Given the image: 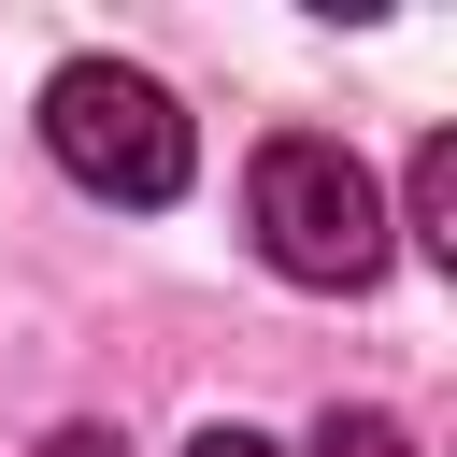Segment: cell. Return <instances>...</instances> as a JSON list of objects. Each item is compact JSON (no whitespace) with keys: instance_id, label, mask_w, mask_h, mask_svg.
Returning <instances> with one entry per match:
<instances>
[{"instance_id":"2","label":"cell","mask_w":457,"mask_h":457,"mask_svg":"<svg viewBox=\"0 0 457 457\" xmlns=\"http://www.w3.org/2000/svg\"><path fill=\"white\" fill-rule=\"evenodd\" d=\"M43 143H57V171H71L86 200H129V214L186 200V171H200L186 100H171L157 71H129V57H71V71L43 86Z\"/></svg>"},{"instance_id":"4","label":"cell","mask_w":457,"mask_h":457,"mask_svg":"<svg viewBox=\"0 0 457 457\" xmlns=\"http://www.w3.org/2000/svg\"><path fill=\"white\" fill-rule=\"evenodd\" d=\"M314 457H414V428H400V414H371V400H357V414L328 400V414H314Z\"/></svg>"},{"instance_id":"3","label":"cell","mask_w":457,"mask_h":457,"mask_svg":"<svg viewBox=\"0 0 457 457\" xmlns=\"http://www.w3.org/2000/svg\"><path fill=\"white\" fill-rule=\"evenodd\" d=\"M386 228H414L428 257H457V129H428V143H414V200H400Z\"/></svg>"},{"instance_id":"1","label":"cell","mask_w":457,"mask_h":457,"mask_svg":"<svg viewBox=\"0 0 457 457\" xmlns=\"http://www.w3.org/2000/svg\"><path fill=\"white\" fill-rule=\"evenodd\" d=\"M243 214H257V257L286 271V286H371L386 271V186H371V157L357 143H328V129H271L257 143V171H243Z\"/></svg>"},{"instance_id":"5","label":"cell","mask_w":457,"mask_h":457,"mask_svg":"<svg viewBox=\"0 0 457 457\" xmlns=\"http://www.w3.org/2000/svg\"><path fill=\"white\" fill-rule=\"evenodd\" d=\"M186 457H286V443H271V428H200Z\"/></svg>"},{"instance_id":"6","label":"cell","mask_w":457,"mask_h":457,"mask_svg":"<svg viewBox=\"0 0 457 457\" xmlns=\"http://www.w3.org/2000/svg\"><path fill=\"white\" fill-rule=\"evenodd\" d=\"M43 457H114V443H100V428H57V443H43Z\"/></svg>"}]
</instances>
